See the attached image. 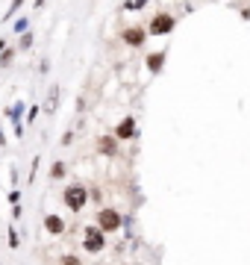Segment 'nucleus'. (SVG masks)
Masks as SVG:
<instances>
[{
  "label": "nucleus",
  "mask_w": 250,
  "mask_h": 265,
  "mask_svg": "<svg viewBox=\"0 0 250 265\" xmlns=\"http://www.w3.org/2000/svg\"><path fill=\"white\" fill-rule=\"evenodd\" d=\"M71 141H74V132H71V130H68V132H62V147H68Z\"/></svg>",
  "instance_id": "nucleus-25"
},
{
  "label": "nucleus",
  "mask_w": 250,
  "mask_h": 265,
  "mask_svg": "<svg viewBox=\"0 0 250 265\" xmlns=\"http://www.w3.org/2000/svg\"><path fill=\"white\" fill-rule=\"evenodd\" d=\"M150 0H132V6H129V12H138V9H144Z\"/></svg>",
  "instance_id": "nucleus-22"
},
{
  "label": "nucleus",
  "mask_w": 250,
  "mask_h": 265,
  "mask_svg": "<svg viewBox=\"0 0 250 265\" xmlns=\"http://www.w3.org/2000/svg\"><path fill=\"white\" fill-rule=\"evenodd\" d=\"M59 265H83V260H80L77 254H62V257H59Z\"/></svg>",
  "instance_id": "nucleus-18"
},
{
  "label": "nucleus",
  "mask_w": 250,
  "mask_h": 265,
  "mask_svg": "<svg viewBox=\"0 0 250 265\" xmlns=\"http://www.w3.org/2000/svg\"><path fill=\"white\" fill-rule=\"evenodd\" d=\"M18 53H21L18 47H6V50L0 53V68H9L12 62H15V56H18Z\"/></svg>",
  "instance_id": "nucleus-14"
},
{
  "label": "nucleus",
  "mask_w": 250,
  "mask_h": 265,
  "mask_svg": "<svg viewBox=\"0 0 250 265\" xmlns=\"http://www.w3.org/2000/svg\"><path fill=\"white\" fill-rule=\"evenodd\" d=\"M6 47H9V44H6V38H0V53H3Z\"/></svg>",
  "instance_id": "nucleus-29"
},
{
  "label": "nucleus",
  "mask_w": 250,
  "mask_h": 265,
  "mask_svg": "<svg viewBox=\"0 0 250 265\" xmlns=\"http://www.w3.org/2000/svg\"><path fill=\"white\" fill-rule=\"evenodd\" d=\"M38 162H41V156H32V171H30V177H27V183H32V180H35V171H38Z\"/></svg>",
  "instance_id": "nucleus-20"
},
{
  "label": "nucleus",
  "mask_w": 250,
  "mask_h": 265,
  "mask_svg": "<svg viewBox=\"0 0 250 265\" xmlns=\"http://www.w3.org/2000/svg\"><path fill=\"white\" fill-rule=\"evenodd\" d=\"M94 147H97V153L106 156V159H115V156L121 153V141H118L115 135H97Z\"/></svg>",
  "instance_id": "nucleus-7"
},
{
  "label": "nucleus",
  "mask_w": 250,
  "mask_h": 265,
  "mask_svg": "<svg viewBox=\"0 0 250 265\" xmlns=\"http://www.w3.org/2000/svg\"><path fill=\"white\" fill-rule=\"evenodd\" d=\"M92 203H103V192L100 189H92Z\"/></svg>",
  "instance_id": "nucleus-23"
},
{
  "label": "nucleus",
  "mask_w": 250,
  "mask_h": 265,
  "mask_svg": "<svg viewBox=\"0 0 250 265\" xmlns=\"http://www.w3.org/2000/svg\"><path fill=\"white\" fill-rule=\"evenodd\" d=\"M80 245H83V251H86V254L97 257V254H103V251H106L109 236L100 230L97 224H86V227H83V242H80Z\"/></svg>",
  "instance_id": "nucleus-3"
},
{
  "label": "nucleus",
  "mask_w": 250,
  "mask_h": 265,
  "mask_svg": "<svg viewBox=\"0 0 250 265\" xmlns=\"http://www.w3.org/2000/svg\"><path fill=\"white\" fill-rule=\"evenodd\" d=\"M9 121H12V127H15V138H21L24 135V127H27V115H24V100H15V106H6V112H3Z\"/></svg>",
  "instance_id": "nucleus-5"
},
{
  "label": "nucleus",
  "mask_w": 250,
  "mask_h": 265,
  "mask_svg": "<svg viewBox=\"0 0 250 265\" xmlns=\"http://www.w3.org/2000/svg\"><path fill=\"white\" fill-rule=\"evenodd\" d=\"M174 27H177V18H174L171 12H156V15L150 18V24H147V33L150 35H168Z\"/></svg>",
  "instance_id": "nucleus-4"
},
{
  "label": "nucleus",
  "mask_w": 250,
  "mask_h": 265,
  "mask_svg": "<svg viewBox=\"0 0 250 265\" xmlns=\"http://www.w3.org/2000/svg\"><path fill=\"white\" fill-rule=\"evenodd\" d=\"M118 141H132L135 135H138V124H135V118L132 115H126V118H121L118 124H115V132H112Z\"/></svg>",
  "instance_id": "nucleus-8"
},
{
  "label": "nucleus",
  "mask_w": 250,
  "mask_h": 265,
  "mask_svg": "<svg viewBox=\"0 0 250 265\" xmlns=\"http://www.w3.org/2000/svg\"><path fill=\"white\" fill-rule=\"evenodd\" d=\"M0 147H6V135H3V127H0Z\"/></svg>",
  "instance_id": "nucleus-28"
},
{
  "label": "nucleus",
  "mask_w": 250,
  "mask_h": 265,
  "mask_svg": "<svg viewBox=\"0 0 250 265\" xmlns=\"http://www.w3.org/2000/svg\"><path fill=\"white\" fill-rule=\"evenodd\" d=\"M6 248H9V251H18V248H21V236L15 230V221L6 227Z\"/></svg>",
  "instance_id": "nucleus-11"
},
{
  "label": "nucleus",
  "mask_w": 250,
  "mask_h": 265,
  "mask_svg": "<svg viewBox=\"0 0 250 265\" xmlns=\"http://www.w3.org/2000/svg\"><path fill=\"white\" fill-rule=\"evenodd\" d=\"M35 118H38V106H30V109H27V124H32Z\"/></svg>",
  "instance_id": "nucleus-21"
},
{
  "label": "nucleus",
  "mask_w": 250,
  "mask_h": 265,
  "mask_svg": "<svg viewBox=\"0 0 250 265\" xmlns=\"http://www.w3.org/2000/svg\"><path fill=\"white\" fill-rule=\"evenodd\" d=\"M32 41H35V38H32V33L27 30V33H24L21 38H18V44H15V47H18V50H30V47H32Z\"/></svg>",
  "instance_id": "nucleus-17"
},
{
  "label": "nucleus",
  "mask_w": 250,
  "mask_h": 265,
  "mask_svg": "<svg viewBox=\"0 0 250 265\" xmlns=\"http://www.w3.org/2000/svg\"><path fill=\"white\" fill-rule=\"evenodd\" d=\"M21 198H24V195H21L18 189H12V192L6 195V200H9V206H18V203H21Z\"/></svg>",
  "instance_id": "nucleus-19"
},
{
  "label": "nucleus",
  "mask_w": 250,
  "mask_h": 265,
  "mask_svg": "<svg viewBox=\"0 0 250 265\" xmlns=\"http://www.w3.org/2000/svg\"><path fill=\"white\" fill-rule=\"evenodd\" d=\"M38 68H41V74H47V71H50V59H41V65Z\"/></svg>",
  "instance_id": "nucleus-26"
},
{
  "label": "nucleus",
  "mask_w": 250,
  "mask_h": 265,
  "mask_svg": "<svg viewBox=\"0 0 250 265\" xmlns=\"http://www.w3.org/2000/svg\"><path fill=\"white\" fill-rule=\"evenodd\" d=\"M12 30H15V33H18V35H24V33H27V30H30V18H27V15H21V18H15V27H12Z\"/></svg>",
  "instance_id": "nucleus-16"
},
{
  "label": "nucleus",
  "mask_w": 250,
  "mask_h": 265,
  "mask_svg": "<svg viewBox=\"0 0 250 265\" xmlns=\"http://www.w3.org/2000/svg\"><path fill=\"white\" fill-rule=\"evenodd\" d=\"M65 174H68V162H62V159L50 162V171H47V177H50V180H62Z\"/></svg>",
  "instance_id": "nucleus-12"
},
{
  "label": "nucleus",
  "mask_w": 250,
  "mask_h": 265,
  "mask_svg": "<svg viewBox=\"0 0 250 265\" xmlns=\"http://www.w3.org/2000/svg\"><path fill=\"white\" fill-rule=\"evenodd\" d=\"M165 59H168V50H153V53H147V59H144V68H147L150 74H162V68H165Z\"/></svg>",
  "instance_id": "nucleus-10"
},
{
  "label": "nucleus",
  "mask_w": 250,
  "mask_h": 265,
  "mask_svg": "<svg viewBox=\"0 0 250 265\" xmlns=\"http://www.w3.org/2000/svg\"><path fill=\"white\" fill-rule=\"evenodd\" d=\"M41 224H44V233H47V236H53V239L65 236V230H68V221H65L59 212H47Z\"/></svg>",
  "instance_id": "nucleus-9"
},
{
  "label": "nucleus",
  "mask_w": 250,
  "mask_h": 265,
  "mask_svg": "<svg viewBox=\"0 0 250 265\" xmlns=\"http://www.w3.org/2000/svg\"><path fill=\"white\" fill-rule=\"evenodd\" d=\"M56 106H59V86L53 83L50 92H47V106H44V109H47V112H56Z\"/></svg>",
  "instance_id": "nucleus-13"
},
{
  "label": "nucleus",
  "mask_w": 250,
  "mask_h": 265,
  "mask_svg": "<svg viewBox=\"0 0 250 265\" xmlns=\"http://www.w3.org/2000/svg\"><path fill=\"white\" fill-rule=\"evenodd\" d=\"M94 224L106 233V236H112V233H118L126 224V218L121 215V209H115V206H100L97 215H94Z\"/></svg>",
  "instance_id": "nucleus-2"
},
{
  "label": "nucleus",
  "mask_w": 250,
  "mask_h": 265,
  "mask_svg": "<svg viewBox=\"0 0 250 265\" xmlns=\"http://www.w3.org/2000/svg\"><path fill=\"white\" fill-rule=\"evenodd\" d=\"M147 27H138V24H132V27H124L121 30V38H124L126 47H144V41H147Z\"/></svg>",
  "instance_id": "nucleus-6"
},
{
  "label": "nucleus",
  "mask_w": 250,
  "mask_h": 265,
  "mask_svg": "<svg viewBox=\"0 0 250 265\" xmlns=\"http://www.w3.org/2000/svg\"><path fill=\"white\" fill-rule=\"evenodd\" d=\"M44 6V0H32V9H41Z\"/></svg>",
  "instance_id": "nucleus-27"
},
{
  "label": "nucleus",
  "mask_w": 250,
  "mask_h": 265,
  "mask_svg": "<svg viewBox=\"0 0 250 265\" xmlns=\"http://www.w3.org/2000/svg\"><path fill=\"white\" fill-rule=\"evenodd\" d=\"M59 198H62V206L68 212H83L92 203V189H86L83 183H68Z\"/></svg>",
  "instance_id": "nucleus-1"
},
{
  "label": "nucleus",
  "mask_w": 250,
  "mask_h": 265,
  "mask_svg": "<svg viewBox=\"0 0 250 265\" xmlns=\"http://www.w3.org/2000/svg\"><path fill=\"white\" fill-rule=\"evenodd\" d=\"M21 215H24V206H21V203H18V206H12V218H15V221H18V218H21Z\"/></svg>",
  "instance_id": "nucleus-24"
},
{
  "label": "nucleus",
  "mask_w": 250,
  "mask_h": 265,
  "mask_svg": "<svg viewBox=\"0 0 250 265\" xmlns=\"http://www.w3.org/2000/svg\"><path fill=\"white\" fill-rule=\"evenodd\" d=\"M24 3H27V0H12V3H9V9L3 12V21H12V18L21 12V6H24Z\"/></svg>",
  "instance_id": "nucleus-15"
}]
</instances>
